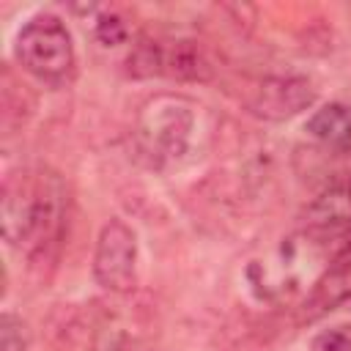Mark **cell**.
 Returning <instances> with one entry per match:
<instances>
[{"mask_svg": "<svg viewBox=\"0 0 351 351\" xmlns=\"http://www.w3.org/2000/svg\"><path fill=\"white\" fill-rule=\"evenodd\" d=\"M19 66L47 85H63L74 74V44L69 27L55 14L33 16L16 36Z\"/></svg>", "mask_w": 351, "mask_h": 351, "instance_id": "3", "label": "cell"}, {"mask_svg": "<svg viewBox=\"0 0 351 351\" xmlns=\"http://www.w3.org/2000/svg\"><path fill=\"white\" fill-rule=\"evenodd\" d=\"M315 233H343L351 228V186H332L307 208Z\"/></svg>", "mask_w": 351, "mask_h": 351, "instance_id": "6", "label": "cell"}, {"mask_svg": "<svg viewBox=\"0 0 351 351\" xmlns=\"http://www.w3.org/2000/svg\"><path fill=\"white\" fill-rule=\"evenodd\" d=\"M93 277L110 293H129L137 282V239L121 219H110L96 239Z\"/></svg>", "mask_w": 351, "mask_h": 351, "instance_id": "4", "label": "cell"}, {"mask_svg": "<svg viewBox=\"0 0 351 351\" xmlns=\"http://www.w3.org/2000/svg\"><path fill=\"white\" fill-rule=\"evenodd\" d=\"M96 38H99L101 44H107V47L121 44V41L126 38V25H123L115 14H104V16H99V22H96Z\"/></svg>", "mask_w": 351, "mask_h": 351, "instance_id": "12", "label": "cell"}, {"mask_svg": "<svg viewBox=\"0 0 351 351\" xmlns=\"http://www.w3.org/2000/svg\"><path fill=\"white\" fill-rule=\"evenodd\" d=\"M310 351H351V326H329L310 340Z\"/></svg>", "mask_w": 351, "mask_h": 351, "instance_id": "11", "label": "cell"}, {"mask_svg": "<svg viewBox=\"0 0 351 351\" xmlns=\"http://www.w3.org/2000/svg\"><path fill=\"white\" fill-rule=\"evenodd\" d=\"M307 132L329 151H351V107L326 104L315 110L307 121Z\"/></svg>", "mask_w": 351, "mask_h": 351, "instance_id": "7", "label": "cell"}, {"mask_svg": "<svg viewBox=\"0 0 351 351\" xmlns=\"http://www.w3.org/2000/svg\"><path fill=\"white\" fill-rule=\"evenodd\" d=\"M315 101V88L307 77H269L258 85L250 107L258 118L288 121Z\"/></svg>", "mask_w": 351, "mask_h": 351, "instance_id": "5", "label": "cell"}, {"mask_svg": "<svg viewBox=\"0 0 351 351\" xmlns=\"http://www.w3.org/2000/svg\"><path fill=\"white\" fill-rule=\"evenodd\" d=\"M129 71L134 77H154L162 74V47L143 41L132 55H129Z\"/></svg>", "mask_w": 351, "mask_h": 351, "instance_id": "10", "label": "cell"}, {"mask_svg": "<svg viewBox=\"0 0 351 351\" xmlns=\"http://www.w3.org/2000/svg\"><path fill=\"white\" fill-rule=\"evenodd\" d=\"M195 132V104L186 96L159 93L148 99L137 115L134 137L151 165L178 162Z\"/></svg>", "mask_w": 351, "mask_h": 351, "instance_id": "2", "label": "cell"}, {"mask_svg": "<svg viewBox=\"0 0 351 351\" xmlns=\"http://www.w3.org/2000/svg\"><path fill=\"white\" fill-rule=\"evenodd\" d=\"M162 74L178 80H206L208 60L192 41H176L170 49H162Z\"/></svg>", "mask_w": 351, "mask_h": 351, "instance_id": "8", "label": "cell"}, {"mask_svg": "<svg viewBox=\"0 0 351 351\" xmlns=\"http://www.w3.org/2000/svg\"><path fill=\"white\" fill-rule=\"evenodd\" d=\"M27 346H30L27 324L14 313H3V318H0V351H27Z\"/></svg>", "mask_w": 351, "mask_h": 351, "instance_id": "9", "label": "cell"}, {"mask_svg": "<svg viewBox=\"0 0 351 351\" xmlns=\"http://www.w3.org/2000/svg\"><path fill=\"white\" fill-rule=\"evenodd\" d=\"M63 184L52 173H14L3 184L0 222L3 236L30 255L44 252L60 233Z\"/></svg>", "mask_w": 351, "mask_h": 351, "instance_id": "1", "label": "cell"}]
</instances>
